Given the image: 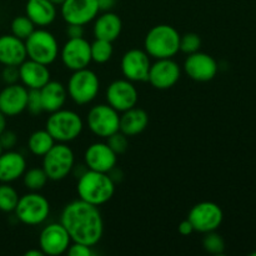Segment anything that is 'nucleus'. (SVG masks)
<instances>
[{
	"label": "nucleus",
	"instance_id": "f257e3e1",
	"mask_svg": "<svg viewBox=\"0 0 256 256\" xmlns=\"http://www.w3.org/2000/svg\"><path fill=\"white\" fill-rule=\"evenodd\" d=\"M60 222L66 229L72 242L95 246L104 234V222L98 206L82 199L65 205Z\"/></svg>",
	"mask_w": 256,
	"mask_h": 256
},
{
	"label": "nucleus",
	"instance_id": "f03ea898",
	"mask_svg": "<svg viewBox=\"0 0 256 256\" xmlns=\"http://www.w3.org/2000/svg\"><path fill=\"white\" fill-rule=\"evenodd\" d=\"M76 192L79 199L100 206L112 200L115 192V182L108 172L88 169L78 176Z\"/></svg>",
	"mask_w": 256,
	"mask_h": 256
},
{
	"label": "nucleus",
	"instance_id": "7ed1b4c3",
	"mask_svg": "<svg viewBox=\"0 0 256 256\" xmlns=\"http://www.w3.org/2000/svg\"><path fill=\"white\" fill-rule=\"evenodd\" d=\"M144 50L152 59H170L180 52V34L174 26L160 24L148 32Z\"/></svg>",
	"mask_w": 256,
	"mask_h": 256
},
{
	"label": "nucleus",
	"instance_id": "20e7f679",
	"mask_svg": "<svg viewBox=\"0 0 256 256\" xmlns=\"http://www.w3.org/2000/svg\"><path fill=\"white\" fill-rule=\"evenodd\" d=\"M45 129L55 142L68 144L80 136L84 129V122L78 112L68 109H59L50 112Z\"/></svg>",
	"mask_w": 256,
	"mask_h": 256
},
{
	"label": "nucleus",
	"instance_id": "39448f33",
	"mask_svg": "<svg viewBox=\"0 0 256 256\" xmlns=\"http://www.w3.org/2000/svg\"><path fill=\"white\" fill-rule=\"evenodd\" d=\"M24 42L28 59L35 60L49 66L59 55L60 49L56 38L44 28L35 29Z\"/></svg>",
	"mask_w": 256,
	"mask_h": 256
},
{
	"label": "nucleus",
	"instance_id": "423d86ee",
	"mask_svg": "<svg viewBox=\"0 0 256 256\" xmlns=\"http://www.w3.org/2000/svg\"><path fill=\"white\" fill-rule=\"evenodd\" d=\"M99 90V78L89 68L72 72L66 86L68 95L78 105H86L94 102Z\"/></svg>",
	"mask_w": 256,
	"mask_h": 256
},
{
	"label": "nucleus",
	"instance_id": "0eeeda50",
	"mask_svg": "<svg viewBox=\"0 0 256 256\" xmlns=\"http://www.w3.org/2000/svg\"><path fill=\"white\" fill-rule=\"evenodd\" d=\"M75 165L74 152L65 142H55L54 146L42 156V169L49 180L60 182L69 176Z\"/></svg>",
	"mask_w": 256,
	"mask_h": 256
},
{
	"label": "nucleus",
	"instance_id": "6e6552de",
	"mask_svg": "<svg viewBox=\"0 0 256 256\" xmlns=\"http://www.w3.org/2000/svg\"><path fill=\"white\" fill-rule=\"evenodd\" d=\"M14 212L20 222L29 226H36L48 219L50 214V204L42 194L30 192L19 198Z\"/></svg>",
	"mask_w": 256,
	"mask_h": 256
},
{
	"label": "nucleus",
	"instance_id": "1a4fd4ad",
	"mask_svg": "<svg viewBox=\"0 0 256 256\" xmlns=\"http://www.w3.org/2000/svg\"><path fill=\"white\" fill-rule=\"evenodd\" d=\"M86 122L92 134L100 139H106L119 132L120 115L109 104H99L89 110Z\"/></svg>",
	"mask_w": 256,
	"mask_h": 256
},
{
	"label": "nucleus",
	"instance_id": "9d476101",
	"mask_svg": "<svg viewBox=\"0 0 256 256\" xmlns=\"http://www.w3.org/2000/svg\"><path fill=\"white\" fill-rule=\"evenodd\" d=\"M186 219L192 222L194 232L206 234L219 229L224 219V212L216 202H202L190 209Z\"/></svg>",
	"mask_w": 256,
	"mask_h": 256
},
{
	"label": "nucleus",
	"instance_id": "9b49d317",
	"mask_svg": "<svg viewBox=\"0 0 256 256\" xmlns=\"http://www.w3.org/2000/svg\"><path fill=\"white\" fill-rule=\"evenodd\" d=\"M59 54L64 66L72 72L85 69L92 62L90 42L84 36L68 39Z\"/></svg>",
	"mask_w": 256,
	"mask_h": 256
},
{
	"label": "nucleus",
	"instance_id": "f8f14e48",
	"mask_svg": "<svg viewBox=\"0 0 256 256\" xmlns=\"http://www.w3.org/2000/svg\"><path fill=\"white\" fill-rule=\"evenodd\" d=\"M72 244V238L62 222H52L42 230L39 248L44 255L59 256L65 254Z\"/></svg>",
	"mask_w": 256,
	"mask_h": 256
},
{
	"label": "nucleus",
	"instance_id": "ddd939ff",
	"mask_svg": "<svg viewBox=\"0 0 256 256\" xmlns=\"http://www.w3.org/2000/svg\"><path fill=\"white\" fill-rule=\"evenodd\" d=\"M139 92L134 82L128 79L114 80L106 89V102L118 112L136 106Z\"/></svg>",
	"mask_w": 256,
	"mask_h": 256
},
{
	"label": "nucleus",
	"instance_id": "4468645a",
	"mask_svg": "<svg viewBox=\"0 0 256 256\" xmlns=\"http://www.w3.org/2000/svg\"><path fill=\"white\" fill-rule=\"evenodd\" d=\"M182 76V68L172 58L156 59L150 65L148 82L158 90H168L174 86Z\"/></svg>",
	"mask_w": 256,
	"mask_h": 256
},
{
	"label": "nucleus",
	"instance_id": "2eb2a0df",
	"mask_svg": "<svg viewBox=\"0 0 256 256\" xmlns=\"http://www.w3.org/2000/svg\"><path fill=\"white\" fill-rule=\"evenodd\" d=\"M60 14L66 24L86 25L99 14L98 0H65L60 5Z\"/></svg>",
	"mask_w": 256,
	"mask_h": 256
},
{
	"label": "nucleus",
	"instance_id": "dca6fc26",
	"mask_svg": "<svg viewBox=\"0 0 256 256\" xmlns=\"http://www.w3.org/2000/svg\"><path fill=\"white\" fill-rule=\"evenodd\" d=\"M152 62L145 50L130 49L122 55L120 68L122 76L132 82H148Z\"/></svg>",
	"mask_w": 256,
	"mask_h": 256
},
{
	"label": "nucleus",
	"instance_id": "f3484780",
	"mask_svg": "<svg viewBox=\"0 0 256 256\" xmlns=\"http://www.w3.org/2000/svg\"><path fill=\"white\" fill-rule=\"evenodd\" d=\"M218 62L212 55L196 52L188 55L184 62V72L190 79L199 82H206L214 79L218 74Z\"/></svg>",
	"mask_w": 256,
	"mask_h": 256
},
{
	"label": "nucleus",
	"instance_id": "a211bd4d",
	"mask_svg": "<svg viewBox=\"0 0 256 256\" xmlns=\"http://www.w3.org/2000/svg\"><path fill=\"white\" fill-rule=\"evenodd\" d=\"M84 162L88 169L109 174L116 166L118 155L112 152L108 142H96L86 148Z\"/></svg>",
	"mask_w": 256,
	"mask_h": 256
},
{
	"label": "nucleus",
	"instance_id": "6ab92c4d",
	"mask_svg": "<svg viewBox=\"0 0 256 256\" xmlns=\"http://www.w3.org/2000/svg\"><path fill=\"white\" fill-rule=\"evenodd\" d=\"M29 89L24 85L10 84L0 92V112L6 116H16L26 110Z\"/></svg>",
	"mask_w": 256,
	"mask_h": 256
},
{
	"label": "nucleus",
	"instance_id": "aec40b11",
	"mask_svg": "<svg viewBox=\"0 0 256 256\" xmlns=\"http://www.w3.org/2000/svg\"><path fill=\"white\" fill-rule=\"evenodd\" d=\"M19 80L29 90H40L52 80V75L48 65L26 59L19 65Z\"/></svg>",
	"mask_w": 256,
	"mask_h": 256
},
{
	"label": "nucleus",
	"instance_id": "412c9836",
	"mask_svg": "<svg viewBox=\"0 0 256 256\" xmlns=\"http://www.w3.org/2000/svg\"><path fill=\"white\" fill-rule=\"evenodd\" d=\"M26 59L24 40L12 34L0 36V64L4 66H19Z\"/></svg>",
	"mask_w": 256,
	"mask_h": 256
},
{
	"label": "nucleus",
	"instance_id": "4be33fe9",
	"mask_svg": "<svg viewBox=\"0 0 256 256\" xmlns=\"http://www.w3.org/2000/svg\"><path fill=\"white\" fill-rule=\"evenodd\" d=\"M122 30V22L120 16L115 12H102V14L98 15L94 19L92 25V34L95 39L115 42L120 36Z\"/></svg>",
	"mask_w": 256,
	"mask_h": 256
},
{
	"label": "nucleus",
	"instance_id": "5701e85b",
	"mask_svg": "<svg viewBox=\"0 0 256 256\" xmlns=\"http://www.w3.org/2000/svg\"><path fill=\"white\" fill-rule=\"evenodd\" d=\"M26 170V160L20 152L6 150L0 155V182H10L20 179Z\"/></svg>",
	"mask_w": 256,
	"mask_h": 256
},
{
	"label": "nucleus",
	"instance_id": "b1692460",
	"mask_svg": "<svg viewBox=\"0 0 256 256\" xmlns=\"http://www.w3.org/2000/svg\"><path fill=\"white\" fill-rule=\"evenodd\" d=\"M25 15L34 22L35 26H49L56 19V6L49 0H28Z\"/></svg>",
	"mask_w": 256,
	"mask_h": 256
},
{
	"label": "nucleus",
	"instance_id": "393cba45",
	"mask_svg": "<svg viewBox=\"0 0 256 256\" xmlns=\"http://www.w3.org/2000/svg\"><path fill=\"white\" fill-rule=\"evenodd\" d=\"M42 110L46 112H54L62 109L68 98L66 86L60 82L50 80L40 89Z\"/></svg>",
	"mask_w": 256,
	"mask_h": 256
},
{
	"label": "nucleus",
	"instance_id": "a878e982",
	"mask_svg": "<svg viewBox=\"0 0 256 256\" xmlns=\"http://www.w3.org/2000/svg\"><path fill=\"white\" fill-rule=\"evenodd\" d=\"M149 124V115L144 109L132 108V109L122 112L120 115L119 130L122 134L129 136H136L146 129Z\"/></svg>",
	"mask_w": 256,
	"mask_h": 256
},
{
	"label": "nucleus",
	"instance_id": "bb28decb",
	"mask_svg": "<svg viewBox=\"0 0 256 256\" xmlns=\"http://www.w3.org/2000/svg\"><path fill=\"white\" fill-rule=\"evenodd\" d=\"M55 140L46 129L35 130L28 139L29 152L35 156H44L55 144Z\"/></svg>",
	"mask_w": 256,
	"mask_h": 256
},
{
	"label": "nucleus",
	"instance_id": "cd10ccee",
	"mask_svg": "<svg viewBox=\"0 0 256 256\" xmlns=\"http://www.w3.org/2000/svg\"><path fill=\"white\" fill-rule=\"evenodd\" d=\"M48 180L49 178L42 168H32L29 170H25V172L22 174V182L30 192H39V190L44 189Z\"/></svg>",
	"mask_w": 256,
	"mask_h": 256
},
{
	"label": "nucleus",
	"instance_id": "c85d7f7f",
	"mask_svg": "<svg viewBox=\"0 0 256 256\" xmlns=\"http://www.w3.org/2000/svg\"><path fill=\"white\" fill-rule=\"evenodd\" d=\"M90 52H92V62L96 64H105L109 62L114 52L112 42L102 39H95L90 44Z\"/></svg>",
	"mask_w": 256,
	"mask_h": 256
},
{
	"label": "nucleus",
	"instance_id": "c756f323",
	"mask_svg": "<svg viewBox=\"0 0 256 256\" xmlns=\"http://www.w3.org/2000/svg\"><path fill=\"white\" fill-rule=\"evenodd\" d=\"M19 194L8 182L0 184V212H12L19 202Z\"/></svg>",
	"mask_w": 256,
	"mask_h": 256
},
{
	"label": "nucleus",
	"instance_id": "7c9ffc66",
	"mask_svg": "<svg viewBox=\"0 0 256 256\" xmlns=\"http://www.w3.org/2000/svg\"><path fill=\"white\" fill-rule=\"evenodd\" d=\"M10 29H12V34L14 36L25 40L35 30V24L26 15H20V16L12 19Z\"/></svg>",
	"mask_w": 256,
	"mask_h": 256
},
{
	"label": "nucleus",
	"instance_id": "2f4dec72",
	"mask_svg": "<svg viewBox=\"0 0 256 256\" xmlns=\"http://www.w3.org/2000/svg\"><path fill=\"white\" fill-rule=\"evenodd\" d=\"M202 246L209 254L222 255L225 250V242L216 232H210L205 234L202 239Z\"/></svg>",
	"mask_w": 256,
	"mask_h": 256
},
{
	"label": "nucleus",
	"instance_id": "473e14b6",
	"mask_svg": "<svg viewBox=\"0 0 256 256\" xmlns=\"http://www.w3.org/2000/svg\"><path fill=\"white\" fill-rule=\"evenodd\" d=\"M200 48H202V39L196 32H186L180 35V52L189 55L199 52Z\"/></svg>",
	"mask_w": 256,
	"mask_h": 256
},
{
	"label": "nucleus",
	"instance_id": "72a5a7b5",
	"mask_svg": "<svg viewBox=\"0 0 256 256\" xmlns=\"http://www.w3.org/2000/svg\"><path fill=\"white\" fill-rule=\"evenodd\" d=\"M108 145L112 148V152L116 155L124 154L128 150V146H129V140H128V136L125 134H122V132H116L112 135H110L109 138H106Z\"/></svg>",
	"mask_w": 256,
	"mask_h": 256
},
{
	"label": "nucleus",
	"instance_id": "f704fd0d",
	"mask_svg": "<svg viewBox=\"0 0 256 256\" xmlns=\"http://www.w3.org/2000/svg\"><path fill=\"white\" fill-rule=\"evenodd\" d=\"M26 110L32 115H39L42 114V112H44V110H42V98H40V90H35V89L29 90V94H28Z\"/></svg>",
	"mask_w": 256,
	"mask_h": 256
},
{
	"label": "nucleus",
	"instance_id": "c9c22d12",
	"mask_svg": "<svg viewBox=\"0 0 256 256\" xmlns=\"http://www.w3.org/2000/svg\"><path fill=\"white\" fill-rule=\"evenodd\" d=\"M92 246L82 244V242H72V244H70L66 252L69 256H92L94 252H92Z\"/></svg>",
	"mask_w": 256,
	"mask_h": 256
},
{
	"label": "nucleus",
	"instance_id": "e433bc0d",
	"mask_svg": "<svg viewBox=\"0 0 256 256\" xmlns=\"http://www.w3.org/2000/svg\"><path fill=\"white\" fill-rule=\"evenodd\" d=\"M18 142V136L12 130H6L0 134V145L2 146L4 150H12V148H15Z\"/></svg>",
	"mask_w": 256,
	"mask_h": 256
},
{
	"label": "nucleus",
	"instance_id": "4c0bfd02",
	"mask_svg": "<svg viewBox=\"0 0 256 256\" xmlns=\"http://www.w3.org/2000/svg\"><path fill=\"white\" fill-rule=\"evenodd\" d=\"M2 80L8 85L19 82V66H4L2 70Z\"/></svg>",
	"mask_w": 256,
	"mask_h": 256
},
{
	"label": "nucleus",
	"instance_id": "58836bf2",
	"mask_svg": "<svg viewBox=\"0 0 256 256\" xmlns=\"http://www.w3.org/2000/svg\"><path fill=\"white\" fill-rule=\"evenodd\" d=\"M84 25L78 24H68L66 26V35L69 39H75V38L84 36Z\"/></svg>",
	"mask_w": 256,
	"mask_h": 256
},
{
	"label": "nucleus",
	"instance_id": "ea45409f",
	"mask_svg": "<svg viewBox=\"0 0 256 256\" xmlns=\"http://www.w3.org/2000/svg\"><path fill=\"white\" fill-rule=\"evenodd\" d=\"M179 232L182 235H184V236H188V235L192 234V232H194V228H192V222H190L188 219L182 220V222L179 224Z\"/></svg>",
	"mask_w": 256,
	"mask_h": 256
},
{
	"label": "nucleus",
	"instance_id": "a19ab883",
	"mask_svg": "<svg viewBox=\"0 0 256 256\" xmlns=\"http://www.w3.org/2000/svg\"><path fill=\"white\" fill-rule=\"evenodd\" d=\"M115 4V0H98L99 12H110Z\"/></svg>",
	"mask_w": 256,
	"mask_h": 256
},
{
	"label": "nucleus",
	"instance_id": "79ce46f5",
	"mask_svg": "<svg viewBox=\"0 0 256 256\" xmlns=\"http://www.w3.org/2000/svg\"><path fill=\"white\" fill-rule=\"evenodd\" d=\"M6 129V115L0 112V134Z\"/></svg>",
	"mask_w": 256,
	"mask_h": 256
},
{
	"label": "nucleus",
	"instance_id": "37998d69",
	"mask_svg": "<svg viewBox=\"0 0 256 256\" xmlns=\"http://www.w3.org/2000/svg\"><path fill=\"white\" fill-rule=\"evenodd\" d=\"M25 256H44V252L42 250H38V249H32V250H28L25 252Z\"/></svg>",
	"mask_w": 256,
	"mask_h": 256
},
{
	"label": "nucleus",
	"instance_id": "c03bdc74",
	"mask_svg": "<svg viewBox=\"0 0 256 256\" xmlns=\"http://www.w3.org/2000/svg\"><path fill=\"white\" fill-rule=\"evenodd\" d=\"M49 2H52L55 6H60V5H62L65 0H49Z\"/></svg>",
	"mask_w": 256,
	"mask_h": 256
},
{
	"label": "nucleus",
	"instance_id": "a18cd8bd",
	"mask_svg": "<svg viewBox=\"0 0 256 256\" xmlns=\"http://www.w3.org/2000/svg\"><path fill=\"white\" fill-rule=\"evenodd\" d=\"M2 152H4V149H2V145H0V155H2Z\"/></svg>",
	"mask_w": 256,
	"mask_h": 256
},
{
	"label": "nucleus",
	"instance_id": "49530a36",
	"mask_svg": "<svg viewBox=\"0 0 256 256\" xmlns=\"http://www.w3.org/2000/svg\"><path fill=\"white\" fill-rule=\"evenodd\" d=\"M0 80H2V69H0Z\"/></svg>",
	"mask_w": 256,
	"mask_h": 256
},
{
	"label": "nucleus",
	"instance_id": "de8ad7c7",
	"mask_svg": "<svg viewBox=\"0 0 256 256\" xmlns=\"http://www.w3.org/2000/svg\"><path fill=\"white\" fill-rule=\"evenodd\" d=\"M252 256H256V252H252Z\"/></svg>",
	"mask_w": 256,
	"mask_h": 256
},
{
	"label": "nucleus",
	"instance_id": "09e8293b",
	"mask_svg": "<svg viewBox=\"0 0 256 256\" xmlns=\"http://www.w3.org/2000/svg\"><path fill=\"white\" fill-rule=\"evenodd\" d=\"M115 2H116V0H115Z\"/></svg>",
	"mask_w": 256,
	"mask_h": 256
}]
</instances>
